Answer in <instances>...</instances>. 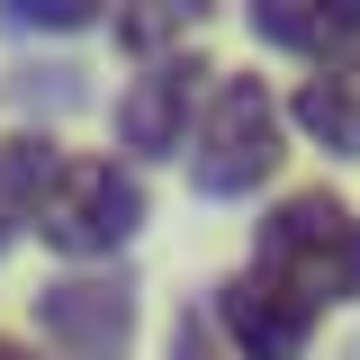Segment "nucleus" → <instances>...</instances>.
<instances>
[{"label":"nucleus","mask_w":360,"mask_h":360,"mask_svg":"<svg viewBox=\"0 0 360 360\" xmlns=\"http://www.w3.org/2000/svg\"><path fill=\"white\" fill-rule=\"evenodd\" d=\"M63 172V144L54 135H9L0 144V252L18 234H37V207H45V180Z\"/></svg>","instance_id":"nucleus-9"},{"label":"nucleus","mask_w":360,"mask_h":360,"mask_svg":"<svg viewBox=\"0 0 360 360\" xmlns=\"http://www.w3.org/2000/svg\"><path fill=\"white\" fill-rule=\"evenodd\" d=\"M180 162H189V189H207V198H252L288 162V108L262 90V72H217Z\"/></svg>","instance_id":"nucleus-2"},{"label":"nucleus","mask_w":360,"mask_h":360,"mask_svg":"<svg viewBox=\"0 0 360 360\" xmlns=\"http://www.w3.org/2000/svg\"><path fill=\"white\" fill-rule=\"evenodd\" d=\"M37 324H45V342H54L63 360H117L127 333H135L127 270H72V279L37 288Z\"/></svg>","instance_id":"nucleus-5"},{"label":"nucleus","mask_w":360,"mask_h":360,"mask_svg":"<svg viewBox=\"0 0 360 360\" xmlns=\"http://www.w3.org/2000/svg\"><path fill=\"white\" fill-rule=\"evenodd\" d=\"M243 18H252V37H262V45L307 54V72L360 45V0H252Z\"/></svg>","instance_id":"nucleus-7"},{"label":"nucleus","mask_w":360,"mask_h":360,"mask_svg":"<svg viewBox=\"0 0 360 360\" xmlns=\"http://www.w3.org/2000/svg\"><path fill=\"white\" fill-rule=\"evenodd\" d=\"M207 90L217 72L198 63V54H162V63H144L127 90H117V144L127 153H189V127H198V108H207Z\"/></svg>","instance_id":"nucleus-4"},{"label":"nucleus","mask_w":360,"mask_h":360,"mask_svg":"<svg viewBox=\"0 0 360 360\" xmlns=\"http://www.w3.org/2000/svg\"><path fill=\"white\" fill-rule=\"evenodd\" d=\"M0 360H45V352H27V342H9V333H0Z\"/></svg>","instance_id":"nucleus-12"},{"label":"nucleus","mask_w":360,"mask_h":360,"mask_svg":"<svg viewBox=\"0 0 360 360\" xmlns=\"http://www.w3.org/2000/svg\"><path fill=\"white\" fill-rule=\"evenodd\" d=\"M162 360H234V352H225V333H217V315H207V307H180Z\"/></svg>","instance_id":"nucleus-10"},{"label":"nucleus","mask_w":360,"mask_h":360,"mask_svg":"<svg viewBox=\"0 0 360 360\" xmlns=\"http://www.w3.org/2000/svg\"><path fill=\"white\" fill-rule=\"evenodd\" d=\"M288 127L324 144V153H360V45L352 54H333V63H315L297 99H288Z\"/></svg>","instance_id":"nucleus-8"},{"label":"nucleus","mask_w":360,"mask_h":360,"mask_svg":"<svg viewBox=\"0 0 360 360\" xmlns=\"http://www.w3.org/2000/svg\"><path fill=\"white\" fill-rule=\"evenodd\" d=\"M37 234L72 262H117L135 234H144V180L135 162H108V153H63V172L45 180Z\"/></svg>","instance_id":"nucleus-3"},{"label":"nucleus","mask_w":360,"mask_h":360,"mask_svg":"<svg viewBox=\"0 0 360 360\" xmlns=\"http://www.w3.org/2000/svg\"><path fill=\"white\" fill-rule=\"evenodd\" d=\"M252 270L307 315L360 307V207H342L333 189H288L252 234Z\"/></svg>","instance_id":"nucleus-1"},{"label":"nucleus","mask_w":360,"mask_h":360,"mask_svg":"<svg viewBox=\"0 0 360 360\" xmlns=\"http://www.w3.org/2000/svg\"><path fill=\"white\" fill-rule=\"evenodd\" d=\"M207 315H217V333H225L234 360H307V342H315V315L297 307L288 288H270L252 262L207 297Z\"/></svg>","instance_id":"nucleus-6"},{"label":"nucleus","mask_w":360,"mask_h":360,"mask_svg":"<svg viewBox=\"0 0 360 360\" xmlns=\"http://www.w3.org/2000/svg\"><path fill=\"white\" fill-rule=\"evenodd\" d=\"M0 18H9V27H54V37H63V27H90V18H99V0H0Z\"/></svg>","instance_id":"nucleus-11"}]
</instances>
